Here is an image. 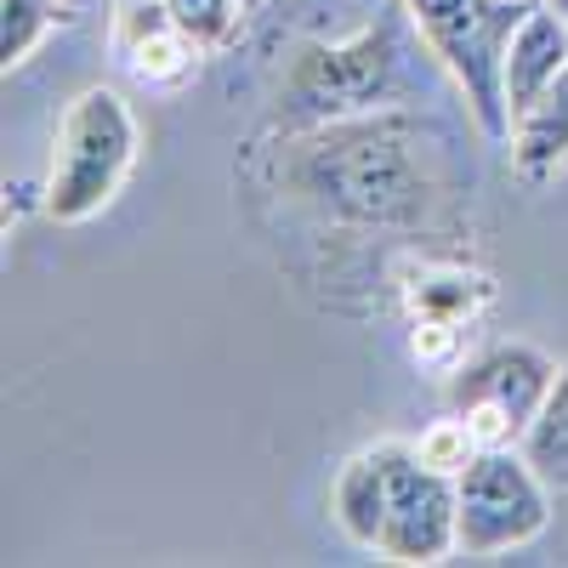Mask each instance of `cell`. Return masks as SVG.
<instances>
[{
  "mask_svg": "<svg viewBox=\"0 0 568 568\" xmlns=\"http://www.w3.org/2000/svg\"><path fill=\"white\" fill-rule=\"evenodd\" d=\"M69 23L63 0H0V69H23L40 58V45Z\"/></svg>",
  "mask_w": 568,
  "mask_h": 568,
  "instance_id": "obj_14",
  "label": "cell"
},
{
  "mask_svg": "<svg viewBox=\"0 0 568 568\" xmlns=\"http://www.w3.org/2000/svg\"><path fill=\"white\" fill-rule=\"evenodd\" d=\"M551 500L557 489L517 444L478 449L455 471V557L489 562L540 540L551 529Z\"/></svg>",
  "mask_w": 568,
  "mask_h": 568,
  "instance_id": "obj_5",
  "label": "cell"
},
{
  "mask_svg": "<svg viewBox=\"0 0 568 568\" xmlns=\"http://www.w3.org/2000/svg\"><path fill=\"white\" fill-rule=\"evenodd\" d=\"M387 444V524L375 557L398 568H433L455 557V478L426 466L409 438Z\"/></svg>",
  "mask_w": 568,
  "mask_h": 568,
  "instance_id": "obj_7",
  "label": "cell"
},
{
  "mask_svg": "<svg viewBox=\"0 0 568 568\" xmlns=\"http://www.w3.org/2000/svg\"><path fill=\"white\" fill-rule=\"evenodd\" d=\"M329 517H336V529L358 551H375L382 524H387V444H369V449H358V455H347L336 466V484H329Z\"/></svg>",
  "mask_w": 568,
  "mask_h": 568,
  "instance_id": "obj_12",
  "label": "cell"
},
{
  "mask_svg": "<svg viewBox=\"0 0 568 568\" xmlns=\"http://www.w3.org/2000/svg\"><path fill=\"white\" fill-rule=\"evenodd\" d=\"M273 182L329 222L387 233L438 227L455 205L444 149L398 103L324 125H296L273 149Z\"/></svg>",
  "mask_w": 568,
  "mask_h": 568,
  "instance_id": "obj_1",
  "label": "cell"
},
{
  "mask_svg": "<svg viewBox=\"0 0 568 568\" xmlns=\"http://www.w3.org/2000/svg\"><path fill=\"white\" fill-rule=\"evenodd\" d=\"M506 154L524 182H551L557 171H568V69L511 120Z\"/></svg>",
  "mask_w": 568,
  "mask_h": 568,
  "instance_id": "obj_11",
  "label": "cell"
},
{
  "mask_svg": "<svg viewBox=\"0 0 568 568\" xmlns=\"http://www.w3.org/2000/svg\"><path fill=\"white\" fill-rule=\"evenodd\" d=\"M409 444H415V455H420L426 466H438V471H449V478H455V471H460V466H466L471 455L484 449L478 438H471V426H466V420H460L455 409H449V415H438V420L426 426L420 438H409Z\"/></svg>",
  "mask_w": 568,
  "mask_h": 568,
  "instance_id": "obj_16",
  "label": "cell"
},
{
  "mask_svg": "<svg viewBox=\"0 0 568 568\" xmlns=\"http://www.w3.org/2000/svg\"><path fill=\"white\" fill-rule=\"evenodd\" d=\"M551 7H557V12H568V0H551Z\"/></svg>",
  "mask_w": 568,
  "mask_h": 568,
  "instance_id": "obj_17",
  "label": "cell"
},
{
  "mask_svg": "<svg viewBox=\"0 0 568 568\" xmlns=\"http://www.w3.org/2000/svg\"><path fill=\"white\" fill-rule=\"evenodd\" d=\"M562 69H568V12H557L551 0H535L524 12V23L511 29V45H506V109H511V120L524 114Z\"/></svg>",
  "mask_w": 568,
  "mask_h": 568,
  "instance_id": "obj_10",
  "label": "cell"
},
{
  "mask_svg": "<svg viewBox=\"0 0 568 568\" xmlns=\"http://www.w3.org/2000/svg\"><path fill=\"white\" fill-rule=\"evenodd\" d=\"M557 358H546L535 342H489L478 353H466L455 369H449V409L471 426V438L484 449H500V444H524V433L535 426L551 382H557Z\"/></svg>",
  "mask_w": 568,
  "mask_h": 568,
  "instance_id": "obj_6",
  "label": "cell"
},
{
  "mask_svg": "<svg viewBox=\"0 0 568 568\" xmlns=\"http://www.w3.org/2000/svg\"><path fill=\"white\" fill-rule=\"evenodd\" d=\"M398 296L409 307V347L420 364H438L455 369L466 353V324L478 318L495 302V284L489 273L466 267V262H438V256H420L409 262V278L398 284Z\"/></svg>",
  "mask_w": 568,
  "mask_h": 568,
  "instance_id": "obj_8",
  "label": "cell"
},
{
  "mask_svg": "<svg viewBox=\"0 0 568 568\" xmlns=\"http://www.w3.org/2000/svg\"><path fill=\"white\" fill-rule=\"evenodd\" d=\"M171 18L187 29V40L200 45L205 58L227 52L233 40H240L245 18H251V0H165Z\"/></svg>",
  "mask_w": 568,
  "mask_h": 568,
  "instance_id": "obj_15",
  "label": "cell"
},
{
  "mask_svg": "<svg viewBox=\"0 0 568 568\" xmlns=\"http://www.w3.org/2000/svg\"><path fill=\"white\" fill-rule=\"evenodd\" d=\"M535 0H398V12L415 34V45L433 58L455 98L466 103L471 125L489 142L511 136L506 109V45Z\"/></svg>",
  "mask_w": 568,
  "mask_h": 568,
  "instance_id": "obj_3",
  "label": "cell"
},
{
  "mask_svg": "<svg viewBox=\"0 0 568 568\" xmlns=\"http://www.w3.org/2000/svg\"><path fill=\"white\" fill-rule=\"evenodd\" d=\"M517 449L535 460V471H540L557 495H568V364L557 369V382H551V393H546L535 426L524 433V444H517Z\"/></svg>",
  "mask_w": 568,
  "mask_h": 568,
  "instance_id": "obj_13",
  "label": "cell"
},
{
  "mask_svg": "<svg viewBox=\"0 0 568 568\" xmlns=\"http://www.w3.org/2000/svg\"><path fill=\"white\" fill-rule=\"evenodd\" d=\"M103 45H109L114 74L131 80L136 91H149V98L182 91L205 63V52L187 40V29L171 18L165 0H109Z\"/></svg>",
  "mask_w": 568,
  "mask_h": 568,
  "instance_id": "obj_9",
  "label": "cell"
},
{
  "mask_svg": "<svg viewBox=\"0 0 568 568\" xmlns=\"http://www.w3.org/2000/svg\"><path fill=\"white\" fill-rule=\"evenodd\" d=\"M404 58L387 23H369L347 40H313L291 58L278 85V125H324L369 109H393Z\"/></svg>",
  "mask_w": 568,
  "mask_h": 568,
  "instance_id": "obj_4",
  "label": "cell"
},
{
  "mask_svg": "<svg viewBox=\"0 0 568 568\" xmlns=\"http://www.w3.org/2000/svg\"><path fill=\"white\" fill-rule=\"evenodd\" d=\"M142 160V120L120 85H85L69 98L58 136H52V165L40 182V211L58 227H80L103 216Z\"/></svg>",
  "mask_w": 568,
  "mask_h": 568,
  "instance_id": "obj_2",
  "label": "cell"
},
{
  "mask_svg": "<svg viewBox=\"0 0 568 568\" xmlns=\"http://www.w3.org/2000/svg\"><path fill=\"white\" fill-rule=\"evenodd\" d=\"M262 7H267V0H251V12H262Z\"/></svg>",
  "mask_w": 568,
  "mask_h": 568,
  "instance_id": "obj_18",
  "label": "cell"
}]
</instances>
